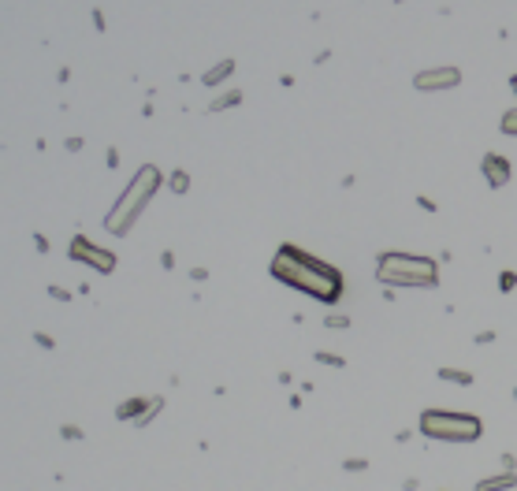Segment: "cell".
Returning <instances> with one entry per match:
<instances>
[{"instance_id": "cell-1", "label": "cell", "mask_w": 517, "mask_h": 491, "mask_svg": "<svg viewBox=\"0 0 517 491\" xmlns=\"http://www.w3.org/2000/svg\"><path fill=\"white\" fill-rule=\"evenodd\" d=\"M272 276L287 287L309 294V298L324 302V305H335L343 298V272L339 268L324 264L320 257L298 250V246H279L276 257H272Z\"/></svg>"}, {"instance_id": "cell-2", "label": "cell", "mask_w": 517, "mask_h": 491, "mask_svg": "<svg viewBox=\"0 0 517 491\" xmlns=\"http://www.w3.org/2000/svg\"><path fill=\"white\" fill-rule=\"evenodd\" d=\"M376 279L387 287H439V264L421 253L387 250L376 261Z\"/></svg>"}, {"instance_id": "cell-3", "label": "cell", "mask_w": 517, "mask_h": 491, "mask_svg": "<svg viewBox=\"0 0 517 491\" xmlns=\"http://www.w3.org/2000/svg\"><path fill=\"white\" fill-rule=\"evenodd\" d=\"M160 186V172L153 164L138 167V175L131 179V186H127L120 193V201H115V209L105 216V227L112 231V235H127V231L134 227V219L141 216V209L153 201V193H157Z\"/></svg>"}, {"instance_id": "cell-4", "label": "cell", "mask_w": 517, "mask_h": 491, "mask_svg": "<svg viewBox=\"0 0 517 491\" xmlns=\"http://www.w3.org/2000/svg\"><path fill=\"white\" fill-rule=\"evenodd\" d=\"M421 432L439 443H476L484 435V421L476 413H454V409H424Z\"/></svg>"}, {"instance_id": "cell-5", "label": "cell", "mask_w": 517, "mask_h": 491, "mask_svg": "<svg viewBox=\"0 0 517 491\" xmlns=\"http://www.w3.org/2000/svg\"><path fill=\"white\" fill-rule=\"evenodd\" d=\"M71 257L75 261H82V264H94L97 272H112L115 268V257L108 253V250H101V246H94L89 238H71Z\"/></svg>"}, {"instance_id": "cell-6", "label": "cell", "mask_w": 517, "mask_h": 491, "mask_svg": "<svg viewBox=\"0 0 517 491\" xmlns=\"http://www.w3.org/2000/svg\"><path fill=\"white\" fill-rule=\"evenodd\" d=\"M461 82V71L458 68H432V71H421L413 86L421 89V94H435V89H454Z\"/></svg>"}, {"instance_id": "cell-7", "label": "cell", "mask_w": 517, "mask_h": 491, "mask_svg": "<svg viewBox=\"0 0 517 491\" xmlns=\"http://www.w3.org/2000/svg\"><path fill=\"white\" fill-rule=\"evenodd\" d=\"M480 172H484V179H487L491 190H502V186L510 183V175H513V164L502 157V153H484Z\"/></svg>"}, {"instance_id": "cell-8", "label": "cell", "mask_w": 517, "mask_h": 491, "mask_svg": "<svg viewBox=\"0 0 517 491\" xmlns=\"http://www.w3.org/2000/svg\"><path fill=\"white\" fill-rule=\"evenodd\" d=\"M513 487H517L513 469H502L495 476H480V480H476V491H513Z\"/></svg>"}, {"instance_id": "cell-9", "label": "cell", "mask_w": 517, "mask_h": 491, "mask_svg": "<svg viewBox=\"0 0 517 491\" xmlns=\"http://www.w3.org/2000/svg\"><path fill=\"white\" fill-rule=\"evenodd\" d=\"M231 71H235V60H224V63H216V68H212L209 75H205V86H216V82H224Z\"/></svg>"}, {"instance_id": "cell-10", "label": "cell", "mask_w": 517, "mask_h": 491, "mask_svg": "<svg viewBox=\"0 0 517 491\" xmlns=\"http://www.w3.org/2000/svg\"><path fill=\"white\" fill-rule=\"evenodd\" d=\"M439 380H447V383H461V387H469L473 376L469 372H461V369H439Z\"/></svg>"}, {"instance_id": "cell-11", "label": "cell", "mask_w": 517, "mask_h": 491, "mask_svg": "<svg viewBox=\"0 0 517 491\" xmlns=\"http://www.w3.org/2000/svg\"><path fill=\"white\" fill-rule=\"evenodd\" d=\"M502 134H510V138H517V108H510L506 115H502Z\"/></svg>"}, {"instance_id": "cell-12", "label": "cell", "mask_w": 517, "mask_h": 491, "mask_svg": "<svg viewBox=\"0 0 517 491\" xmlns=\"http://www.w3.org/2000/svg\"><path fill=\"white\" fill-rule=\"evenodd\" d=\"M238 101H242V94H227V97H219L216 105H212V112L216 108H231V105H238Z\"/></svg>"}, {"instance_id": "cell-13", "label": "cell", "mask_w": 517, "mask_h": 491, "mask_svg": "<svg viewBox=\"0 0 517 491\" xmlns=\"http://www.w3.org/2000/svg\"><path fill=\"white\" fill-rule=\"evenodd\" d=\"M186 186H190V179H186L183 172H175V175H172V190H175V193H183Z\"/></svg>"}, {"instance_id": "cell-14", "label": "cell", "mask_w": 517, "mask_h": 491, "mask_svg": "<svg viewBox=\"0 0 517 491\" xmlns=\"http://www.w3.org/2000/svg\"><path fill=\"white\" fill-rule=\"evenodd\" d=\"M361 469H369L365 458H346V473H361Z\"/></svg>"}, {"instance_id": "cell-15", "label": "cell", "mask_w": 517, "mask_h": 491, "mask_svg": "<svg viewBox=\"0 0 517 491\" xmlns=\"http://www.w3.org/2000/svg\"><path fill=\"white\" fill-rule=\"evenodd\" d=\"M317 361H324V365H335V369H343L346 361L343 357H335V354H317Z\"/></svg>"}, {"instance_id": "cell-16", "label": "cell", "mask_w": 517, "mask_h": 491, "mask_svg": "<svg viewBox=\"0 0 517 491\" xmlns=\"http://www.w3.org/2000/svg\"><path fill=\"white\" fill-rule=\"evenodd\" d=\"M513 283H517V276H513V272H502V283H499L502 291H513Z\"/></svg>"}, {"instance_id": "cell-17", "label": "cell", "mask_w": 517, "mask_h": 491, "mask_svg": "<svg viewBox=\"0 0 517 491\" xmlns=\"http://www.w3.org/2000/svg\"><path fill=\"white\" fill-rule=\"evenodd\" d=\"M324 324H328V328H346V324H350V320H346V317H328Z\"/></svg>"}, {"instance_id": "cell-18", "label": "cell", "mask_w": 517, "mask_h": 491, "mask_svg": "<svg viewBox=\"0 0 517 491\" xmlns=\"http://www.w3.org/2000/svg\"><path fill=\"white\" fill-rule=\"evenodd\" d=\"M510 89H513V94H517V75H513V79H510Z\"/></svg>"}, {"instance_id": "cell-19", "label": "cell", "mask_w": 517, "mask_h": 491, "mask_svg": "<svg viewBox=\"0 0 517 491\" xmlns=\"http://www.w3.org/2000/svg\"><path fill=\"white\" fill-rule=\"evenodd\" d=\"M513 402H517V387H513Z\"/></svg>"}]
</instances>
